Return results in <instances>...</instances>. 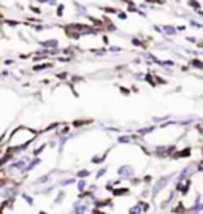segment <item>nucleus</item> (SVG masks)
I'll list each match as a JSON object with an SVG mask.
<instances>
[{"instance_id":"6e6552de","label":"nucleus","mask_w":203,"mask_h":214,"mask_svg":"<svg viewBox=\"0 0 203 214\" xmlns=\"http://www.w3.org/2000/svg\"><path fill=\"white\" fill-rule=\"evenodd\" d=\"M103 175H105V170H100V171H99V175H97V178H102Z\"/></svg>"},{"instance_id":"39448f33","label":"nucleus","mask_w":203,"mask_h":214,"mask_svg":"<svg viewBox=\"0 0 203 214\" xmlns=\"http://www.w3.org/2000/svg\"><path fill=\"white\" fill-rule=\"evenodd\" d=\"M49 178L48 176H43V178H40V179H37V184H40V182H46Z\"/></svg>"},{"instance_id":"20e7f679","label":"nucleus","mask_w":203,"mask_h":214,"mask_svg":"<svg viewBox=\"0 0 203 214\" xmlns=\"http://www.w3.org/2000/svg\"><path fill=\"white\" fill-rule=\"evenodd\" d=\"M87 175H89V171H86V170H84V171H79L76 176H78V178H86Z\"/></svg>"},{"instance_id":"423d86ee","label":"nucleus","mask_w":203,"mask_h":214,"mask_svg":"<svg viewBox=\"0 0 203 214\" xmlns=\"http://www.w3.org/2000/svg\"><path fill=\"white\" fill-rule=\"evenodd\" d=\"M130 214H138V206L132 208V209H130Z\"/></svg>"},{"instance_id":"0eeeda50","label":"nucleus","mask_w":203,"mask_h":214,"mask_svg":"<svg viewBox=\"0 0 203 214\" xmlns=\"http://www.w3.org/2000/svg\"><path fill=\"white\" fill-rule=\"evenodd\" d=\"M24 198L27 200V203H29V205H32V203H33V202H32V198H30L29 195H24Z\"/></svg>"},{"instance_id":"7ed1b4c3","label":"nucleus","mask_w":203,"mask_h":214,"mask_svg":"<svg viewBox=\"0 0 203 214\" xmlns=\"http://www.w3.org/2000/svg\"><path fill=\"white\" fill-rule=\"evenodd\" d=\"M84 187H86V181H79L78 182V190H84Z\"/></svg>"},{"instance_id":"f257e3e1","label":"nucleus","mask_w":203,"mask_h":214,"mask_svg":"<svg viewBox=\"0 0 203 214\" xmlns=\"http://www.w3.org/2000/svg\"><path fill=\"white\" fill-rule=\"evenodd\" d=\"M168 181H170V176H167V178H160V179L157 181V184L154 186V192H152V194L160 192V190H162V187L167 186V182H168Z\"/></svg>"},{"instance_id":"f03ea898","label":"nucleus","mask_w":203,"mask_h":214,"mask_svg":"<svg viewBox=\"0 0 203 214\" xmlns=\"http://www.w3.org/2000/svg\"><path fill=\"white\" fill-rule=\"evenodd\" d=\"M132 173H133V171H132V168H130V167H127V165L119 168V175H121V178H130V176H132Z\"/></svg>"}]
</instances>
